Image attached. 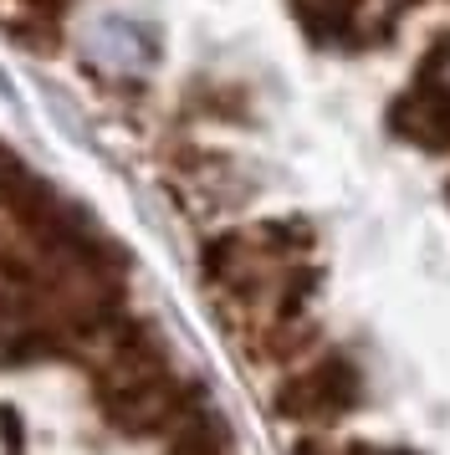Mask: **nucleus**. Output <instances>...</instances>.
<instances>
[{
	"instance_id": "nucleus-1",
	"label": "nucleus",
	"mask_w": 450,
	"mask_h": 455,
	"mask_svg": "<svg viewBox=\"0 0 450 455\" xmlns=\"http://www.w3.org/2000/svg\"><path fill=\"white\" fill-rule=\"evenodd\" d=\"M271 404L282 419L302 425V430H323L338 425L364 404V373L348 353H307L302 363H292L286 379L277 384Z\"/></svg>"
},
{
	"instance_id": "nucleus-2",
	"label": "nucleus",
	"mask_w": 450,
	"mask_h": 455,
	"mask_svg": "<svg viewBox=\"0 0 450 455\" xmlns=\"http://www.w3.org/2000/svg\"><path fill=\"white\" fill-rule=\"evenodd\" d=\"M92 399H98L102 425L118 440H164V430L205 394H200V384L180 379L174 369H159V373H143L133 384H123V389L92 394Z\"/></svg>"
},
{
	"instance_id": "nucleus-3",
	"label": "nucleus",
	"mask_w": 450,
	"mask_h": 455,
	"mask_svg": "<svg viewBox=\"0 0 450 455\" xmlns=\"http://www.w3.org/2000/svg\"><path fill=\"white\" fill-rule=\"evenodd\" d=\"M389 124L409 144L430 148V154H446L450 148V92L440 83H430V77H414V87L394 103Z\"/></svg>"
},
{
	"instance_id": "nucleus-4",
	"label": "nucleus",
	"mask_w": 450,
	"mask_h": 455,
	"mask_svg": "<svg viewBox=\"0 0 450 455\" xmlns=\"http://www.w3.org/2000/svg\"><path fill=\"white\" fill-rule=\"evenodd\" d=\"M245 353L266 369H292L307 353H317V328L312 317H261L245 338Z\"/></svg>"
},
{
	"instance_id": "nucleus-5",
	"label": "nucleus",
	"mask_w": 450,
	"mask_h": 455,
	"mask_svg": "<svg viewBox=\"0 0 450 455\" xmlns=\"http://www.w3.org/2000/svg\"><path fill=\"white\" fill-rule=\"evenodd\" d=\"M159 455H230V435H225V419L205 399H195L189 410L164 430Z\"/></svg>"
},
{
	"instance_id": "nucleus-6",
	"label": "nucleus",
	"mask_w": 450,
	"mask_h": 455,
	"mask_svg": "<svg viewBox=\"0 0 450 455\" xmlns=\"http://www.w3.org/2000/svg\"><path fill=\"white\" fill-rule=\"evenodd\" d=\"M87 57L113 77H133L149 62V42H143V31L133 21H98L92 42H87Z\"/></svg>"
},
{
	"instance_id": "nucleus-7",
	"label": "nucleus",
	"mask_w": 450,
	"mask_h": 455,
	"mask_svg": "<svg viewBox=\"0 0 450 455\" xmlns=\"http://www.w3.org/2000/svg\"><path fill=\"white\" fill-rule=\"evenodd\" d=\"M251 241L271 256V261H307V251H312V226L307 220H292V215H282V220H261V226L251 230Z\"/></svg>"
},
{
	"instance_id": "nucleus-8",
	"label": "nucleus",
	"mask_w": 450,
	"mask_h": 455,
	"mask_svg": "<svg viewBox=\"0 0 450 455\" xmlns=\"http://www.w3.org/2000/svg\"><path fill=\"white\" fill-rule=\"evenodd\" d=\"M292 11L312 42H343L353 31V0H292Z\"/></svg>"
},
{
	"instance_id": "nucleus-9",
	"label": "nucleus",
	"mask_w": 450,
	"mask_h": 455,
	"mask_svg": "<svg viewBox=\"0 0 450 455\" xmlns=\"http://www.w3.org/2000/svg\"><path fill=\"white\" fill-rule=\"evenodd\" d=\"M420 77H430V83H440L450 92V36L430 52V62H425V72H420Z\"/></svg>"
},
{
	"instance_id": "nucleus-10",
	"label": "nucleus",
	"mask_w": 450,
	"mask_h": 455,
	"mask_svg": "<svg viewBox=\"0 0 450 455\" xmlns=\"http://www.w3.org/2000/svg\"><path fill=\"white\" fill-rule=\"evenodd\" d=\"M286 455H338V445H333L323 430H302L297 440H292V451Z\"/></svg>"
},
{
	"instance_id": "nucleus-11",
	"label": "nucleus",
	"mask_w": 450,
	"mask_h": 455,
	"mask_svg": "<svg viewBox=\"0 0 450 455\" xmlns=\"http://www.w3.org/2000/svg\"><path fill=\"white\" fill-rule=\"evenodd\" d=\"M338 455H414V451H384V445H368V440H343Z\"/></svg>"
}]
</instances>
